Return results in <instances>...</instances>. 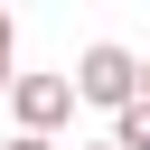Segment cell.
<instances>
[{
    "mask_svg": "<svg viewBox=\"0 0 150 150\" xmlns=\"http://www.w3.org/2000/svg\"><path fill=\"white\" fill-rule=\"evenodd\" d=\"M75 103H94V112H131V103H141V56L112 47V38H94V47L75 56Z\"/></svg>",
    "mask_w": 150,
    "mask_h": 150,
    "instance_id": "cell-1",
    "label": "cell"
},
{
    "mask_svg": "<svg viewBox=\"0 0 150 150\" xmlns=\"http://www.w3.org/2000/svg\"><path fill=\"white\" fill-rule=\"evenodd\" d=\"M9 122H19L28 141H56V131L75 122V75H19V84H9Z\"/></svg>",
    "mask_w": 150,
    "mask_h": 150,
    "instance_id": "cell-2",
    "label": "cell"
},
{
    "mask_svg": "<svg viewBox=\"0 0 150 150\" xmlns=\"http://www.w3.org/2000/svg\"><path fill=\"white\" fill-rule=\"evenodd\" d=\"M112 150H150V94H141L131 112H112Z\"/></svg>",
    "mask_w": 150,
    "mask_h": 150,
    "instance_id": "cell-3",
    "label": "cell"
},
{
    "mask_svg": "<svg viewBox=\"0 0 150 150\" xmlns=\"http://www.w3.org/2000/svg\"><path fill=\"white\" fill-rule=\"evenodd\" d=\"M9 56H19V19L0 9V103H9V84H19V75H9Z\"/></svg>",
    "mask_w": 150,
    "mask_h": 150,
    "instance_id": "cell-4",
    "label": "cell"
},
{
    "mask_svg": "<svg viewBox=\"0 0 150 150\" xmlns=\"http://www.w3.org/2000/svg\"><path fill=\"white\" fill-rule=\"evenodd\" d=\"M0 150H56V141H28V131H19V141H0Z\"/></svg>",
    "mask_w": 150,
    "mask_h": 150,
    "instance_id": "cell-5",
    "label": "cell"
},
{
    "mask_svg": "<svg viewBox=\"0 0 150 150\" xmlns=\"http://www.w3.org/2000/svg\"><path fill=\"white\" fill-rule=\"evenodd\" d=\"M75 150H112V141H75Z\"/></svg>",
    "mask_w": 150,
    "mask_h": 150,
    "instance_id": "cell-6",
    "label": "cell"
},
{
    "mask_svg": "<svg viewBox=\"0 0 150 150\" xmlns=\"http://www.w3.org/2000/svg\"><path fill=\"white\" fill-rule=\"evenodd\" d=\"M141 94H150V56H141Z\"/></svg>",
    "mask_w": 150,
    "mask_h": 150,
    "instance_id": "cell-7",
    "label": "cell"
}]
</instances>
